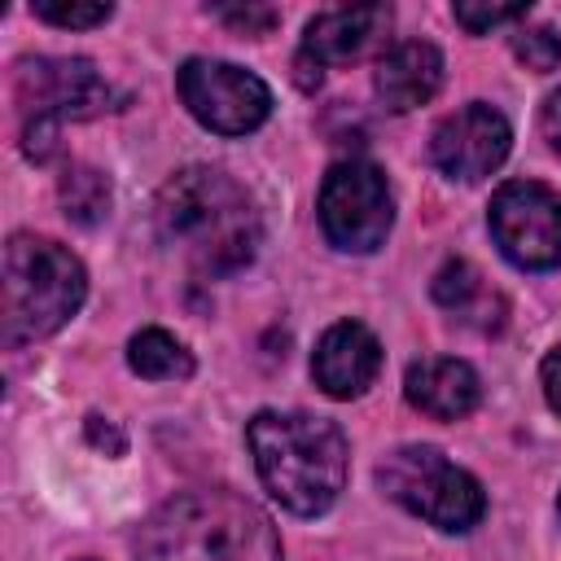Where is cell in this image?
Here are the masks:
<instances>
[{
  "mask_svg": "<svg viewBox=\"0 0 561 561\" xmlns=\"http://www.w3.org/2000/svg\"><path fill=\"white\" fill-rule=\"evenodd\" d=\"M175 88H180V101L188 105V114L219 136H245L272 114L267 83L232 61L188 57L175 75Z\"/></svg>",
  "mask_w": 561,
  "mask_h": 561,
  "instance_id": "ba28073f",
  "label": "cell"
},
{
  "mask_svg": "<svg viewBox=\"0 0 561 561\" xmlns=\"http://www.w3.org/2000/svg\"><path fill=\"white\" fill-rule=\"evenodd\" d=\"M153 219L162 241L175 245L206 276L241 272L263 237L250 193L219 167L175 171L158 193Z\"/></svg>",
  "mask_w": 561,
  "mask_h": 561,
  "instance_id": "6da1fadb",
  "label": "cell"
},
{
  "mask_svg": "<svg viewBox=\"0 0 561 561\" xmlns=\"http://www.w3.org/2000/svg\"><path fill=\"white\" fill-rule=\"evenodd\" d=\"M88 438H92L96 447H110V456H123V434H118L114 425H105L101 416H88Z\"/></svg>",
  "mask_w": 561,
  "mask_h": 561,
  "instance_id": "cb8c5ba5",
  "label": "cell"
},
{
  "mask_svg": "<svg viewBox=\"0 0 561 561\" xmlns=\"http://www.w3.org/2000/svg\"><path fill=\"white\" fill-rule=\"evenodd\" d=\"M403 394L416 412H425L434 421H456V416H469L478 408L482 386H478V373L465 359L434 355V359H421V364L408 368Z\"/></svg>",
  "mask_w": 561,
  "mask_h": 561,
  "instance_id": "5bb4252c",
  "label": "cell"
},
{
  "mask_svg": "<svg viewBox=\"0 0 561 561\" xmlns=\"http://www.w3.org/2000/svg\"><path fill=\"white\" fill-rule=\"evenodd\" d=\"M434 302L447 307L456 320L482 329V333H491V329L504 324V298L465 259H447L438 267V276H434Z\"/></svg>",
  "mask_w": 561,
  "mask_h": 561,
  "instance_id": "9a60e30c",
  "label": "cell"
},
{
  "mask_svg": "<svg viewBox=\"0 0 561 561\" xmlns=\"http://www.w3.org/2000/svg\"><path fill=\"white\" fill-rule=\"evenodd\" d=\"M491 237L526 272L561 263V197L535 180H508L491 197Z\"/></svg>",
  "mask_w": 561,
  "mask_h": 561,
  "instance_id": "9c48e42d",
  "label": "cell"
},
{
  "mask_svg": "<svg viewBox=\"0 0 561 561\" xmlns=\"http://www.w3.org/2000/svg\"><path fill=\"white\" fill-rule=\"evenodd\" d=\"M61 206H66V215L75 219V224H96V219H105V210H110V184H105V175L101 171H92V167H70L66 175H61Z\"/></svg>",
  "mask_w": 561,
  "mask_h": 561,
  "instance_id": "e0dca14e",
  "label": "cell"
},
{
  "mask_svg": "<svg viewBox=\"0 0 561 561\" xmlns=\"http://www.w3.org/2000/svg\"><path fill=\"white\" fill-rule=\"evenodd\" d=\"M13 96L22 105V149L39 162L57 145L66 118H92L110 105V83L83 57H35L13 75Z\"/></svg>",
  "mask_w": 561,
  "mask_h": 561,
  "instance_id": "5b68a950",
  "label": "cell"
},
{
  "mask_svg": "<svg viewBox=\"0 0 561 561\" xmlns=\"http://www.w3.org/2000/svg\"><path fill=\"white\" fill-rule=\"evenodd\" d=\"M377 482L394 504H403L408 513H416L421 522H430L438 530H469L486 508V495H482L478 478L456 469L434 447L390 451L377 469Z\"/></svg>",
  "mask_w": 561,
  "mask_h": 561,
  "instance_id": "8992f818",
  "label": "cell"
},
{
  "mask_svg": "<svg viewBox=\"0 0 561 561\" xmlns=\"http://www.w3.org/2000/svg\"><path fill=\"white\" fill-rule=\"evenodd\" d=\"M508 145H513V131H508V118L482 101L447 114L438 127H434V140H430V158L443 175L451 180H486L504 158H508Z\"/></svg>",
  "mask_w": 561,
  "mask_h": 561,
  "instance_id": "30bf717a",
  "label": "cell"
},
{
  "mask_svg": "<svg viewBox=\"0 0 561 561\" xmlns=\"http://www.w3.org/2000/svg\"><path fill=\"white\" fill-rule=\"evenodd\" d=\"M443 83V53L425 39H403L394 44L390 53H381L377 61V75H373V88L381 96L386 110L394 114H408L416 105H425Z\"/></svg>",
  "mask_w": 561,
  "mask_h": 561,
  "instance_id": "4fadbf2b",
  "label": "cell"
},
{
  "mask_svg": "<svg viewBox=\"0 0 561 561\" xmlns=\"http://www.w3.org/2000/svg\"><path fill=\"white\" fill-rule=\"evenodd\" d=\"M543 394H548V403L561 412V346L557 351H548V359H543Z\"/></svg>",
  "mask_w": 561,
  "mask_h": 561,
  "instance_id": "7402d4cb",
  "label": "cell"
},
{
  "mask_svg": "<svg viewBox=\"0 0 561 561\" xmlns=\"http://www.w3.org/2000/svg\"><path fill=\"white\" fill-rule=\"evenodd\" d=\"M456 13V22L465 26V31H473V35H486L491 26H504V22H517V18H526L530 13V4H456L451 9Z\"/></svg>",
  "mask_w": 561,
  "mask_h": 561,
  "instance_id": "ffe728a7",
  "label": "cell"
},
{
  "mask_svg": "<svg viewBox=\"0 0 561 561\" xmlns=\"http://www.w3.org/2000/svg\"><path fill=\"white\" fill-rule=\"evenodd\" d=\"M127 364L131 373L149 377V381H184L193 373V355L180 337H171L167 329H140L127 342Z\"/></svg>",
  "mask_w": 561,
  "mask_h": 561,
  "instance_id": "2e32d148",
  "label": "cell"
},
{
  "mask_svg": "<svg viewBox=\"0 0 561 561\" xmlns=\"http://www.w3.org/2000/svg\"><path fill=\"white\" fill-rule=\"evenodd\" d=\"M114 13V4H66V0H39L35 4V18L53 22V26H70V31H88V26H101L105 18Z\"/></svg>",
  "mask_w": 561,
  "mask_h": 561,
  "instance_id": "d6986e66",
  "label": "cell"
},
{
  "mask_svg": "<svg viewBox=\"0 0 561 561\" xmlns=\"http://www.w3.org/2000/svg\"><path fill=\"white\" fill-rule=\"evenodd\" d=\"M245 438L263 486L298 517L324 513L346 486V438L324 416L259 412L245 425Z\"/></svg>",
  "mask_w": 561,
  "mask_h": 561,
  "instance_id": "3957f363",
  "label": "cell"
},
{
  "mask_svg": "<svg viewBox=\"0 0 561 561\" xmlns=\"http://www.w3.org/2000/svg\"><path fill=\"white\" fill-rule=\"evenodd\" d=\"M206 13L219 18V22H228L232 31H245V35H267L276 26V18H280L267 4H210Z\"/></svg>",
  "mask_w": 561,
  "mask_h": 561,
  "instance_id": "44dd1931",
  "label": "cell"
},
{
  "mask_svg": "<svg viewBox=\"0 0 561 561\" xmlns=\"http://www.w3.org/2000/svg\"><path fill=\"white\" fill-rule=\"evenodd\" d=\"M377 368H381V346H377V337L359 320L329 324L324 337L316 342V355H311V377L333 399L364 394L373 386Z\"/></svg>",
  "mask_w": 561,
  "mask_h": 561,
  "instance_id": "8fae6325",
  "label": "cell"
},
{
  "mask_svg": "<svg viewBox=\"0 0 561 561\" xmlns=\"http://www.w3.org/2000/svg\"><path fill=\"white\" fill-rule=\"evenodd\" d=\"M390 31V9L386 4H351V9H329L307 22L302 53L324 66V61H355L364 57L381 35Z\"/></svg>",
  "mask_w": 561,
  "mask_h": 561,
  "instance_id": "7c38bea8",
  "label": "cell"
},
{
  "mask_svg": "<svg viewBox=\"0 0 561 561\" xmlns=\"http://www.w3.org/2000/svg\"><path fill=\"white\" fill-rule=\"evenodd\" d=\"M140 561H280L263 508L232 491H184L136 530Z\"/></svg>",
  "mask_w": 561,
  "mask_h": 561,
  "instance_id": "7a4b0ae2",
  "label": "cell"
},
{
  "mask_svg": "<svg viewBox=\"0 0 561 561\" xmlns=\"http://www.w3.org/2000/svg\"><path fill=\"white\" fill-rule=\"evenodd\" d=\"M513 53L522 66H530L535 75H548L561 66V35L552 26H522L513 35Z\"/></svg>",
  "mask_w": 561,
  "mask_h": 561,
  "instance_id": "ac0fdd59",
  "label": "cell"
},
{
  "mask_svg": "<svg viewBox=\"0 0 561 561\" xmlns=\"http://www.w3.org/2000/svg\"><path fill=\"white\" fill-rule=\"evenodd\" d=\"M394 224L390 184L373 162H337L320 184V228L337 250L368 254Z\"/></svg>",
  "mask_w": 561,
  "mask_h": 561,
  "instance_id": "52a82bcc",
  "label": "cell"
},
{
  "mask_svg": "<svg viewBox=\"0 0 561 561\" xmlns=\"http://www.w3.org/2000/svg\"><path fill=\"white\" fill-rule=\"evenodd\" d=\"M83 294H88L83 263L66 245H57L48 237H31V232H18L4 245L0 329H4L9 346H26V342L57 333L79 311Z\"/></svg>",
  "mask_w": 561,
  "mask_h": 561,
  "instance_id": "277c9868",
  "label": "cell"
},
{
  "mask_svg": "<svg viewBox=\"0 0 561 561\" xmlns=\"http://www.w3.org/2000/svg\"><path fill=\"white\" fill-rule=\"evenodd\" d=\"M539 123H543V136H548V145L561 153V88L543 101V114H539Z\"/></svg>",
  "mask_w": 561,
  "mask_h": 561,
  "instance_id": "603a6c76",
  "label": "cell"
}]
</instances>
